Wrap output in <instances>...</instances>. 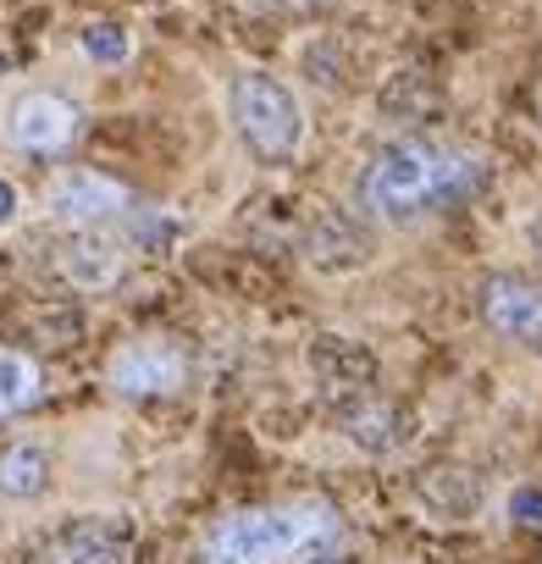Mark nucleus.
<instances>
[{"mask_svg":"<svg viewBox=\"0 0 542 564\" xmlns=\"http://www.w3.org/2000/svg\"><path fill=\"white\" fill-rule=\"evenodd\" d=\"M481 183H487L481 155L443 139H393L371 155L360 177V205L382 221H421L432 210L465 205L470 194H481Z\"/></svg>","mask_w":542,"mask_h":564,"instance_id":"obj_1","label":"nucleus"},{"mask_svg":"<svg viewBox=\"0 0 542 564\" xmlns=\"http://www.w3.org/2000/svg\"><path fill=\"white\" fill-rule=\"evenodd\" d=\"M338 536V514L322 498H289L265 509H238L199 536V564H294L316 558Z\"/></svg>","mask_w":542,"mask_h":564,"instance_id":"obj_2","label":"nucleus"},{"mask_svg":"<svg viewBox=\"0 0 542 564\" xmlns=\"http://www.w3.org/2000/svg\"><path fill=\"white\" fill-rule=\"evenodd\" d=\"M232 122H238V139L265 166L294 161L300 144H305V111H300L294 89L271 73H238L232 78Z\"/></svg>","mask_w":542,"mask_h":564,"instance_id":"obj_3","label":"nucleus"},{"mask_svg":"<svg viewBox=\"0 0 542 564\" xmlns=\"http://www.w3.org/2000/svg\"><path fill=\"white\" fill-rule=\"evenodd\" d=\"M194 382V349L166 333H139L111 349L106 360V388L122 399H172Z\"/></svg>","mask_w":542,"mask_h":564,"instance_id":"obj_4","label":"nucleus"},{"mask_svg":"<svg viewBox=\"0 0 542 564\" xmlns=\"http://www.w3.org/2000/svg\"><path fill=\"white\" fill-rule=\"evenodd\" d=\"M139 525L128 514H78L29 547V564H133Z\"/></svg>","mask_w":542,"mask_h":564,"instance_id":"obj_5","label":"nucleus"},{"mask_svg":"<svg viewBox=\"0 0 542 564\" xmlns=\"http://www.w3.org/2000/svg\"><path fill=\"white\" fill-rule=\"evenodd\" d=\"M311 377H316V393L333 415H344L349 404L371 399L377 393V355L360 344V338H344V333H316L311 349Z\"/></svg>","mask_w":542,"mask_h":564,"instance_id":"obj_6","label":"nucleus"},{"mask_svg":"<svg viewBox=\"0 0 542 564\" xmlns=\"http://www.w3.org/2000/svg\"><path fill=\"white\" fill-rule=\"evenodd\" d=\"M122 210H128V188L106 172H62L45 188V216L62 221V227H78V232H89V227H100Z\"/></svg>","mask_w":542,"mask_h":564,"instance_id":"obj_7","label":"nucleus"},{"mask_svg":"<svg viewBox=\"0 0 542 564\" xmlns=\"http://www.w3.org/2000/svg\"><path fill=\"white\" fill-rule=\"evenodd\" d=\"M78 128H84L78 106L62 100V95H51V89L23 95V100L12 106V117H7V139H12L18 150H29V155H62V150L78 139Z\"/></svg>","mask_w":542,"mask_h":564,"instance_id":"obj_8","label":"nucleus"},{"mask_svg":"<svg viewBox=\"0 0 542 564\" xmlns=\"http://www.w3.org/2000/svg\"><path fill=\"white\" fill-rule=\"evenodd\" d=\"M476 311L481 322L498 333V338H514V344H531L542 333V289L525 276H487L481 294H476Z\"/></svg>","mask_w":542,"mask_h":564,"instance_id":"obj_9","label":"nucleus"},{"mask_svg":"<svg viewBox=\"0 0 542 564\" xmlns=\"http://www.w3.org/2000/svg\"><path fill=\"white\" fill-rule=\"evenodd\" d=\"M122 271H128V254H122V243L106 238L100 227L78 232V238L62 249V276L73 282L78 294H111L117 282H122Z\"/></svg>","mask_w":542,"mask_h":564,"instance_id":"obj_10","label":"nucleus"},{"mask_svg":"<svg viewBox=\"0 0 542 564\" xmlns=\"http://www.w3.org/2000/svg\"><path fill=\"white\" fill-rule=\"evenodd\" d=\"M366 254H371L366 232H360L344 210L316 205L311 232H305V260H311V265H322V271H355V265H366Z\"/></svg>","mask_w":542,"mask_h":564,"instance_id":"obj_11","label":"nucleus"},{"mask_svg":"<svg viewBox=\"0 0 542 564\" xmlns=\"http://www.w3.org/2000/svg\"><path fill=\"white\" fill-rule=\"evenodd\" d=\"M338 426H344V437L355 443V448H366V454H393L399 443H410V410H399V404H388V399H360V404H349L344 415H338Z\"/></svg>","mask_w":542,"mask_h":564,"instance_id":"obj_12","label":"nucleus"},{"mask_svg":"<svg viewBox=\"0 0 542 564\" xmlns=\"http://www.w3.org/2000/svg\"><path fill=\"white\" fill-rule=\"evenodd\" d=\"M45 399V371L23 349H0V421H12Z\"/></svg>","mask_w":542,"mask_h":564,"instance_id":"obj_13","label":"nucleus"},{"mask_svg":"<svg viewBox=\"0 0 542 564\" xmlns=\"http://www.w3.org/2000/svg\"><path fill=\"white\" fill-rule=\"evenodd\" d=\"M51 481V454L40 443H12L0 454V492L7 498H40Z\"/></svg>","mask_w":542,"mask_h":564,"instance_id":"obj_14","label":"nucleus"},{"mask_svg":"<svg viewBox=\"0 0 542 564\" xmlns=\"http://www.w3.org/2000/svg\"><path fill=\"white\" fill-rule=\"evenodd\" d=\"M78 51H84L95 67H122V62L133 56V45H128V34H122L117 23H84Z\"/></svg>","mask_w":542,"mask_h":564,"instance_id":"obj_15","label":"nucleus"},{"mask_svg":"<svg viewBox=\"0 0 542 564\" xmlns=\"http://www.w3.org/2000/svg\"><path fill=\"white\" fill-rule=\"evenodd\" d=\"M509 520H520V525H542V492H536V487H520V492L509 498Z\"/></svg>","mask_w":542,"mask_h":564,"instance_id":"obj_16","label":"nucleus"},{"mask_svg":"<svg viewBox=\"0 0 542 564\" xmlns=\"http://www.w3.org/2000/svg\"><path fill=\"white\" fill-rule=\"evenodd\" d=\"M12 216H18V188L0 177V227H12Z\"/></svg>","mask_w":542,"mask_h":564,"instance_id":"obj_17","label":"nucleus"},{"mask_svg":"<svg viewBox=\"0 0 542 564\" xmlns=\"http://www.w3.org/2000/svg\"><path fill=\"white\" fill-rule=\"evenodd\" d=\"M311 564H344V558H311Z\"/></svg>","mask_w":542,"mask_h":564,"instance_id":"obj_18","label":"nucleus"},{"mask_svg":"<svg viewBox=\"0 0 542 564\" xmlns=\"http://www.w3.org/2000/svg\"><path fill=\"white\" fill-rule=\"evenodd\" d=\"M531 349H536V355H542V333H536V338H531Z\"/></svg>","mask_w":542,"mask_h":564,"instance_id":"obj_19","label":"nucleus"},{"mask_svg":"<svg viewBox=\"0 0 542 564\" xmlns=\"http://www.w3.org/2000/svg\"><path fill=\"white\" fill-rule=\"evenodd\" d=\"M536 249H542V221H536Z\"/></svg>","mask_w":542,"mask_h":564,"instance_id":"obj_20","label":"nucleus"},{"mask_svg":"<svg viewBox=\"0 0 542 564\" xmlns=\"http://www.w3.org/2000/svg\"><path fill=\"white\" fill-rule=\"evenodd\" d=\"M536 106H542V95H536Z\"/></svg>","mask_w":542,"mask_h":564,"instance_id":"obj_21","label":"nucleus"}]
</instances>
